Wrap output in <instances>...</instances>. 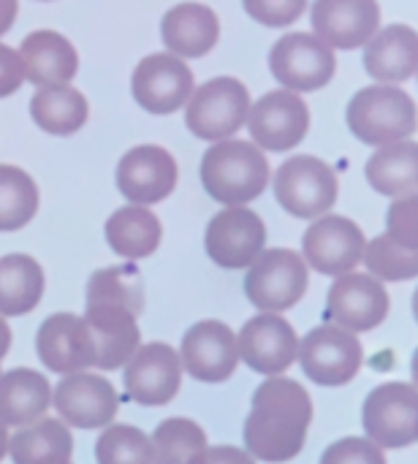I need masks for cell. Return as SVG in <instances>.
Returning <instances> with one entry per match:
<instances>
[{
	"label": "cell",
	"instance_id": "d6986e66",
	"mask_svg": "<svg viewBox=\"0 0 418 464\" xmlns=\"http://www.w3.org/2000/svg\"><path fill=\"white\" fill-rule=\"evenodd\" d=\"M180 362L199 383H223L239 364L237 334L223 321H199L182 337Z\"/></svg>",
	"mask_w": 418,
	"mask_h": 464
},
{
	"label": "cell",
	"instance_id": "7bdbcfd3",
	"mask_svg": "<svg viewBox=\"0 0 418 464\" xmlns=\"http://www.w3.org/2000/svg\"><path fill=\"white\" fill-rule=\"evenodd\" d=\"M8 351H11V326H8L5 318L0 315V359H5Z\"/></svg>",
	"mask_w": 418,
	"mask_h": 464
},
{
	"label": "cell",
	"instance_id": "4316f807",
	"mask_svg": "<svg viewBox=\"0 0 418 464\" xmlns=\"http://www.w3.org/2000/svg\"><path fill=\"white\" fill-rule=\"evenodd\" d=\"M103 231H106L109 247L128 261L150 258L160 247V239H163L160 220L147 207H139V204L114 209Z\"/></svg>",
	"mask_w": 418,
	"mask_h": 464
},
{
	"label": "cell",
	"instance_id": "f546056e",
	"mask_svg": "<svg viewBox=\"0 0 418 464\" xmlns=\"http://www.w3.org/2000/svg\"><path fill=\"white\" fill-rule=\"evenodd\" d=\"M44 269L35 258L24 253H11L0 258V315L19 318L38 307L44 296Z\"/></svg>",
	"mask_w": 418,
	"mask_h": 464
},
{
	"label": "cell",
	"instance_id": "8fae6325",
	"mask_svg": "<svg viewBox=\"0 0 418 464\" xmlns=\"http://www.w3.org/2000/svg\"><path fill=\"white\" fill-rule=\"evenodd\" d=\"M365 231L343 215H321L302 237V258L310 269L340 277L356 269L365 253Z\"/></svg>",
	"mask_w": 418,
	"mask_h": 464
},
{
	"label": "cell",
	"instance_id": "3957f363",
	"mask_svg": "<svg viewBox=\"0 0 418 464\" xmlns=\"http://www.w3.org/2000/svg\"><path fill=\"white\" fill-rule=\"evenodd\" d=\"M345 122L370 147L397 144L416 133V101L397 84L362 87L348 101Z\"/></svg>",
	"mask_w": 418,
	"mask_h": 464
},
{
	"label": "cell",
	"instance_id": "277c9868",
	"mask_svg": "<svg viewBox=\"0 0 418 464\" xmlns=\"http://www.w3.org/2000/svg\"><path fill=\"white\" fill-rule=\"evenodd\" d=\"M310 285V269L296 250H261L245 275V296L261 313H286L302 302Z\"/></svg>",
	"mask_w": 418,
	"mask_h": 464
},
{
	"label": "cell",
	"instance_id": "d590c367",
	"mask_svg": "<svg viewBox=\"0 0 418 464\" xmlns=\"http://www.w3.org/2000/svg\"><path fill=\"white\" fill-rule=\"evenodd\" d=\"M98 464H152L150 438L131 424H109L95 440Z\"/></svg>",
	"mask_w": 418,
	"mask_h": 464
},
{
	"label": "cell",
	"instance_id": "cb8c5ba5",
	"mask_svg": "<svg viewBox=\"0 0 418 464\" xmlns=\"http://www.w3.org/2000/svg\"><path fill=\"white\" fill-rule=\"evenodd\" d=\"M160 38L177 57H204L220 38V19L204 3H180L163 14Z\"/></svg>",
	"mask_w": 418,
	"mask_h": 464
},
{
	"label": "cell",
	"instance_id": "ee69618b",
	"mask_svg": "<svg viewBox=\"0 0 418 464\" xmlns=\"http://www.w3.org/2000/svg\"><path fill=\"white\" fill-rule=\"evenodd\" d=\"M8 427L5 424H0V462L5 459V454H8Z\"/></svg>",
	"mask_w": 418,
	"mask_h": 464
},
{
	"label": "cell",
	"instance_id": "9c48e42d",
	"mask_svg": "<svg viewBox=\"0 0 418 464\" xmlns=\"http://www.w3.org/2000/svg\"><path fill=\"white\" fill-rule=\"evenodd\" d=\"M367 440L378 449H408L418 440V392L411 383L375 386L362 408Z\"/></svg>",
	"mask_w": 418,
	"mask_h": 464
},
{
	"label": "cell",
	"instance_id": "603a6c76",
	"mask_svg": "<svg viewBox=\"0 0 418 464\" xmlns=\"http://www.w3.org/2000/svg\"><path fill=\"white\" fill-rule=\"evenodd\" d=\"M19 60L24 79L38 87L68 84L79 71V54L73 44L54 30H33L19 44Z\"/></svg>",
	"mask_w": 418,
	"mask_h": 464
},
{
	"label": "cell",
	"instance_id": "b9f144b4",
	"mask_svg": "<svg viewBox=\"0 0 418 464\" xmlns=\"http://www.w3.org/2000/svg\"><path fill=\"white\" fill-rule=\"evenodd\" d=\"M16 19V0H0V35L14 27Z\"/></svg>",
	"mask_w": 418,
	"mask_h": 464
},
{
	"label": "cell",
	"instance_id": "7402d4cb",
	"mask_svg": "<svg viewBox=\"0 0 418 464\" xmlns=\"http://www.w3.org/2000/svg\"><path fill=\"white\" fill-rule=\"evenodd\" d=\"M84 324L95 348V367L98 370H117L122 367L139 348V315L120 304H87Z\"/></svg>",
	"mask_w": 418,
	"mask_h": 464
},
{
	"label": "cell",
	"instance_id": "5bb4252c",
	"mask_svg": "<svg viewBox=\"0 0 418 464\" xmlns=\"http://www.w3.org/2000/svg\"><path fill=\"white\" fill-rule=\"evenodd\" d=\"M52 405L57 408L63 424L76 430H101L114 424L120 413V397L103 375L71 372L63 375L52 392Z\"/></svg>",
	"mask_w": 418,
	"mask_h": 464
},
{
	"label": "cell",
	"instance_id": "ac0fdd59",
	"mask_svg": "<svg viewBox=\"0 0 418 464\" xmlns=\"http://www.w3.org/2000/svg\"><path fill=\"white\" fill-rule=\"evenodd\" d=\"M389 307L392 302L384 283L373 275L359 272L340 275L326 296V315L340 329H348L354 334L373 332L375 326H381L389 315Z\"/></svg>",
	"mask_w": 418,
	"mask_h": 464
},
{
	"label": "cell",
	"instance_id": "5b68a950",
	"mask_svg": "<svg viewBox=\"0 0 418 464\" xmlns=\"http://www.w3.org/2000/svg\"><path fill=\"white\" fill-rule=\"evenodd\" d=\"M340 182L335 169L313 155L288 158L275 174L277 204L299 220H316L337 204Z\"/></svg>",
	"mask_w": 418,
	"mask_h": 464
},
{
	"label": "cell",
	"instance_id": "8d00e7d4",
	"mask_svg": "<svg viewBox=\"0 0 418 464\" xmlns=\"http://www.w3.org/2000/svg\"><path fill=\"white\" fill-rule=\"evenodd\" d=\"M242 5L253 22L267 27H288L307 11V0H242Z\"/></svg>",
	"mask_w": 418,
	"mask_h": 464
},
{
	"label": "cell",
	"instance_id": "ba28073f",
	"mask_svg": "<svg viewBox=\"0 0 418 464\" xmlns=\"http://www.w3.org/2000/svg\"><path fill=\"white\" fill-rule=\"evenodd\" d=\"M272 76L291 92H316L326 87L337 71V57L329 44L313 33H288L269 52Z\"/></svg>",
	"mask_w": 418,
	"mask_h": 464
},
{
	"label": "cell",
	"instance_id": "60d3db41",
	"mask_svg": "<svg viewBox=\"0 0 418 464\" xmlns=\"http://www.w3.org/2000/svg\"><path fill=\"white\" fill-rule=\"evenodd\" d=\"M190 464H256V459L237 446H207Z\"/></svg>",
	"mask_w": 418,
	"mask_h": 464
},
{
	"label": "cell",
	"instance_id": "836d02e7",
	"mask_svg": "<svg viewBox=\"0 0 418 464\" xmlns=\"http://www.w3.org/2000/svg\"><path fill=\"white\" fill-rule=\"evenodd\" d=\"M38 212V188L19 166L0 163V231L24 228Z\"/></svg>",
	"mask_w": 418,
	"mask_h": 464
},
{
	"label": "cell",
	"instance_id": "83f0119b",
	"mask_svg": "<svg viewBox=\"0 0 418 464\" xmlns=\"http://www.w3.org/2000/svg\"><path fill=\"white\" fill-rule=\"evenodd\" d=\"M367 182L375 193L389 198L416 196L418 190V144L405 139L397 144H386L373 152L365 166Z\"/></svg>",
	"mask_w": 418,
	"mask_h": 464
},
{
	"label": "cell",
	"instance_id": "9a60e30c",
	"mask_svg": "<svg viewBox=\"0 0 418 464\" xmlns=\"http://www.w3.org/2000/svg\"><path fill=\"white\" fill-rule=\"evenodd\" d=\"M207 256L223 269H245L267 247V223L248 207L220 209L204 237Z\"/></svg>",
	"mask_w": 418,
	"mask_h": 464
},
{
	"label": "cell",
	"instance_id": "7c38bea8",
	"mask_svg": "<svg viewBox=\"0 0 418 464\" xmlns=\"http://www.w3.org/2000/svg\"><path fill=\"white\" fill-rule=\"evenodd\" d=\"M125 394L131 402L144 408L169 405L182 386V362L180 353L166 343L139 345L136 353L122 364Z\"/></svg>",
	"mask_w": 418,
	"mask_h": 464
},
{
	"label": "cell",
	"instance_id": "1f68e13d",
	"mask_svg": "<svg viewBox=\"0 0 418 464\" xmlns=\"http://www.w3.org/2000/svg\"><path fill=\"white\" fill-rule=\"evenodd\" d=\"M120 304L141 315L144 310V280L136 264L103 266L87 280V304Z\"/></svg>",
	"mask_w": 418,
	"mask_h": 464
},
{
	"label": "cell",
	"instance_id": "e0dca14e",
	"mask_svg": "<svg viewBox=\"0 0 418 464\" xmlns=\"http://www.w3.org/2000/svg\"><path fill=\"white\" fill-rule=\"evenodd\" d=\"M177 160L158 144H141L128 150L117 163V190L139 207L169 198L177 188Z\"/></svg>",
	"mask_w": 418,
	"mask_h": 464
},
{
	"label": "cell",
	"instance_id": "4dcf8cb0",
	"mask_svg": "<svg viewBox=\"0 0 418 464\" xmlns=\"http://www.w3.org/2000/svg\"><path fill=\"white\" fill-rule=\"evenodd\" d=\"M90 106L87 98L68 84H54V87H38V92L30 98V117L33 122L52 133V136H71L82 130L87 122Z\"/></svg>",
	"mask_w": 418,
	"mask_h": 464
},
{
	"label": "cell",
	"instance_id": "4fadbf2b",
	"mask_svg": "<svg viewBox=\"0 0 418 464\" xmlns=\"http://www.w3.org/2000/svg\"><path fill=\"white\" fill-rule=\"evenodd\" d=\"M133 101L150 114L180 111L193 92V71L171 52L147 54L131 76Z\"/></svg>",
	"mask_w": 418,
	"mask_h": 464
},
{
	"label": "cell",
	"instance_id": "484cf974",
	"mask_svg": "<svg viewBox=\"0 0 418 464\" xmlns=\"http://www.w3.org/2000/svg\"><path fill=\"white\" fill-rule=\"evenodd\" d=\"M49 405H52V386L41 372L16 367L0 375V424L27 427L44 419Z\"/></svg>",
	"mask_w": 418,
	"mask_h": 464
},
{
	"label": "cell",
	"instance_id": "2e32d148",
	"mask_svg": "<svg viewBox=\"0 0 418 464\" xmlns=\"http://www.w3.org/2000/svg\"><path fill=\"white\" fill-rule=\"evenodd\" d=\"M299 351L296 329L277 313H261L245 321L237 334V353L258 375H283Z\"/></svg>",
	"mask_w": 418,
	"mask_h": 464
},
{
	"label": "cell",
	"instance_id": "ffe728a7",
	"mask_svg": "<svg viewBox=\"0 0 418 464\" xmlns=\"http://www.w3.org/2000/svg\"><path fill=\"white\" fill-rule=\"evenodd\" d=\"M35 353L54 375H71L95 367V348L87 324L71 313H54L41 324L35 334Z\"/></svg>",
	"mask_w": 418,
	"mask_h": 464
},
{
	"label": "cell",
	"instance_id": "74e56055",
	"mask_svg": "<svg viewBox=\"0 0 418 464\" xmlns=\"http://www.w3.org/2000/svg\"><path fill=\"white\" fill-rule=\"evenodd\" d=\"M321 464H386V457L367 438H343L324 451Z\"/></svg>",
	"mask_w": 418,
	"mask_h": 464
},
{
	"label": "cell",
	"instance_id": "44dd1931",
	"mask_svg": "<svg viewBox=\"0 0 418 464\" xmlns=\"http://www.w3.org/2000/svg\"><path fill=\"white\" fill-rule=\"evenodd\" d=\"M310 22L332 49L365 46L381 27L378 0H313Z\"/></svg>",
	"mask_w": 418,
	"mask_h": 464
},
{
	"label": "cell",
	"instance_id": "8992f818",
	"mask_svg": "<svg viewBox=\"0 0 418 464\" xmlns=\"http://www.w3.org/2000/svg\"><path fill=\"white\" fill-rule=\"evenodd\" d=\"M250 111V92L234 76H218L196 87L188 98L185 125L196 139L223 141L234 136Z\"/></svg>",
	"mask_w": 418,
	"mask_h": 464
},
{
	"label": "cell",
	"instance_id": "ab89813d",
	"mask_svg": "<svg viewBox=\"0 0 418 464\" xmlns=\"http://www.w3.org/2000/svg\"><path fill=\"white\" fill-rule=\"evenodd\" d=\"M22 82H24V71L19 54L11 46L0 44V98L14 95L22 87Z\"/></svg>",
	"mask_w": 418,
	"mask_h": 464
},
{
	"label": "cell",
	"instance_id": "f35d334b",
	"mask_svg": "<svg viewBox=\"0 0 418 464\" xmlns=\"http://www.w3.org/2000/svg\"><path fill=\"white\" fill-rule=\"evenodd\" d=\"M389 237L408 245L418 247V196H403L394 198V204L389 207Z\"/></svg>",
	"mask_w": 418,
	"mask_h": 464
},
{
	"label": "cell",
	"instance_id": "6da1fadb",
	"mask_svg": "<svg viewBox=\"0 0 418 464\" xmlns=\"http://www.w3.org/2000/svg\"><path fill=\"white\" fill-rule=\"evenodd\" d=\"M313 424V400L299 381L272 375L264 381L253 400L242 427L245 451L267 464L296 459L305 449Z\"/></svg>",
	"mask_w": 418,
	"mask_h": 464
},
{
	"label": "cell",
	"instance_id": "d6a6232c",
	"mask_svg": "<svg viewBox=\"0 0 418 464\" xmlns=\"http://www.w3.org/2000/svg\"><path fill=\"white\" fill-rule=\"evenodd\" d=\"M152 464H190L207 449V432L190 419H166L155 427L152 438Z\"/></svg>",
	"mask_w": 418,
	"mask_h": 464
},
{
	"label": "cell",
	"instance_id": "30bf717a",
	"mask_svg": "<svg viewBox=\"0 0 418 464\" xmlns=\"http://www.w3.org/2000/svg\"><path fill=\"white\" fill-rule=\"evenodd\" d=\"M253 144L264 152H288L310 130V109L291 90H272L248 111Z\"/></svg>",
	"mask_w": 418,
	"mask_h": 464
},
{
	"label": "cell",
	"instance_id": "7a4b0ae2",
	"mask_svg": "<svg viewBox=\"0 0 418 464\" xmlns=\"http://www.w3.org/2000/svg\"><path fill=\"white\" fill-rule=\"evenodd\" d=\"M269 160L253 141L223 139L201 158V185L209 198L226 207L256 201L269 185Z\"/></svg>",
	"mask_w": 418,
	"mask_h": 464
},
{
	"label": "cell",
	"instance_id": "d4e9b609",
	"mask_svg": "<svg viewBox=\"0 0 418 464\" xmlns=\"http://www.w3.org/2000/svg\"><path fill=\"white\" fill-rule=\"evenodd\" d=\"M418 33L411 24H389L365 44V71L381 84H403L416 73Z\"/></svg>",
	"mask_w": 418,
	"mask_h": 464
},
{
	"label": "cell",
	"instance_id": "e575fe53",
	"mask_svg": "<svg viewBox=\"0 0 418 464\" xmlns=\"http://www.w3.org/2000/svg\"><path fill=\"white\" fill-rule=\"evenodd\" d=\"M362 261L367 264V272L375 280L403 283V280L418 277V247H408V245L392 239L389 234L367 242Z\"/></svg>",
	"mask_w": 418,
	"mask_h": 464
},
{
	"label": "cell",
	"instance_id": "f1b7e54d",
	"mask_svg": "<svg viewBox=\"0 0 418 464\" xmlns=\"http://www.w3.org/2000/svg\"><path fill=\"white\" fill-rule=\"evenodd\" d=\"M14 464H71L73 438L68 424L57 419H38L8 440Z\"/></svg>",
	"mask_w": 418,
	"mask_h": 464
},
{
	"label": "cell",
	"instance_id": "52a82bcc",
	"mask_svg": "<svg viewBox=\"0 0 418 464\" xmlns=\"http://www.w3.org/2000/svg\"><path fill=\"white\" fill-rule=\"evenodd\" d=\"M296 359L302 372L318 386H345L351 383L365 362V348L359 337L337 324L316 326L299 343Z\"/></svg>",
	"mask_w": 418,
	"mask_h": 464
}]
</instances>
